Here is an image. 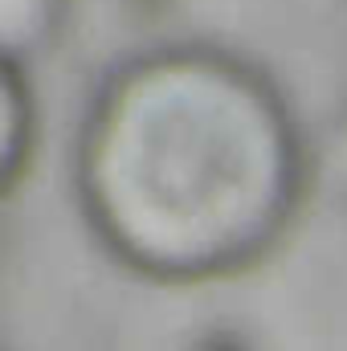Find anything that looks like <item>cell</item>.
I'll return each instance as SVG.
<instances>
[{"label": "cell", "mask_w": 347, "mask_h": 351, "mask_svg": "<svg viewBox=\"0 0 347 351\" xmlns=\"http://www.w3.org/2000/svg\"><path fill=\"white\" fill-rule=\"evenodd\" d=\"M286 131L250 78L172 58L106 102L90 192L106 233L160 269H208L246 254L286 200Z\"/></svg>", "instance_id": "cell-1"}, {"label": "cell", "mask_w": 347, "mask_h": 351, "mask_svg": "<svg viewBox=\"0 0 347 351\" xmlns=\"http://www.w3.org/2000/svg\"><path fill=\"white\" fill-rule=\"evenodd\" d=\"M45 21V0H0V33L8 45L29 41Z\"/></svg>", "instance_id": "cell-2"}, {"label": "cell", "mask_w": 347, "mask_h": 351, "mask_svg": "<svg viewBox=\"0 0 347 351\" xmlns=\"http://www.w3.org/2000/svg\"><path fill=\"white\" fill-rule=\"evenodd\" d=\"M335 164H339V176L347 180V131H344V139H339V156H335Z\"/></svg>", "instance_id": "cell-3"}]
</instances>
